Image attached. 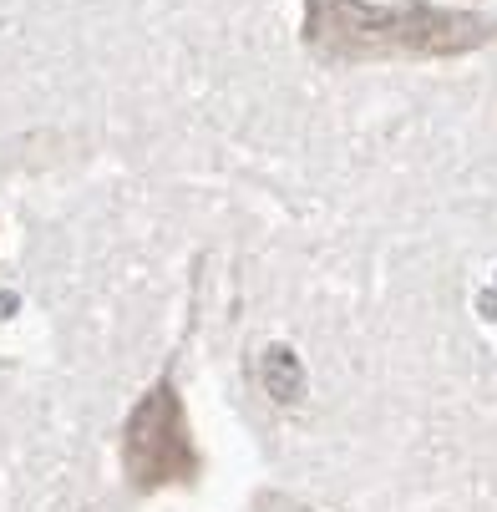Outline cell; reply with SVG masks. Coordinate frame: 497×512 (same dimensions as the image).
Masks as SVG:
<instances>
[{"label": "cell", "instance_id": "cell-2", "mask_svg": "<svg viewBox=\"0 0 497 512\" xmlns=\"http://www.w3.org/2000/svg\"><path fill=\"white\" fill-rule=\"evenodd\" d=\"M122 467L137 487H168V482H193L203 472V457L193 447V431L178 401L173 381H158L142 396L122 426Z\"/></svg>", "mask_w": 497, "mask_h": 512}, {"label": "cell", "instance_id": "cell-3", "mask_svg": "<svg viewBox=\"0 0 497 512\" xmlns=\"http://www.w3.org/2000/svg\"><path fill=\"white\" fill-rule=\"evenodd\" d=\"M259 376H264V391H269L279 406H290V401L305 396V371H300L295 350H284V345H269V350H264Z\"/></svg>", "mask_w": 497, "mask_h": 512}, {"label": "cell", "instance_id": "cell-1", "mask_svg": "<svg viewBox=\"0 0 497 512\" xmlns=\"http://www.w3.org/2000/svg\"><path fill=\"white\" fill-rule=\"evenodd\" d=\"M497 41V21L442 6L305 0V46L325 61H432Z\"/></svg>", "mask_w": 497, "mask_h": 512}, {"label": "cell", "instance_id": "cell-4", "mask_svg": "<svg viewBox=\"0 0 497 512\" xmlns=\"http://www.w3.org/2000/svg\"><path fill=\"white\" fill-rule=\"evenodd\" d=\"M11 310H16V300H11V295H0V315H11Z\"/></svg>", "mask_w": 497, "mask_h": 512}]
</instances>
